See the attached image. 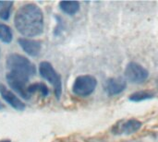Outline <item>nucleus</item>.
<instances>
[{
    "label": "nucleus",
    "mask_w": 158,
    "mask_h": 142,
    "mask_svg": "<svg viewBox=\"0 0 158 142\" xmlns=\"http://www.w3.org/2000/svg\"><path fill=\"white\" fill-rule=\"evenodd\" d=\"M13 39L12 30L6 24L0 22V41L4 43H10Z\"/></svg>",
    "instance_id": "ddd939ff"
},
{
    "label": "nucleus",
    "mask_w": 158,
    "mask_h": 142,
    "mask_svg": "<svg viewBox=\"0 0 158 142\" xmlns=\"http://www.w3.org/2000/svg\"><path fill=\"white\" fill-rule=\"evenodd\" d=\"M0 142H11L9 140H0Z\"/></svg>",
    "instance_id": "dca6fc26"
},
{
    "label": "nucleus",
    "mask_w": 158,
    "mask_h": 142,
    "mask_svg": "<svg viewBox=\"0 0 158 142\" xmlns=\"http://www.w3.org/2000/svg\"><path fill=\"white\" fill-rule=\"evenodd\" d=\"M28 91L31 95L34 94L35 92H40V94L43 97H47L49 94L48 87L44 83H42V82H36V83H32V84L29 85Z\"/></svg>",
    "instance_id": "f8f14e48"
},
{
    "label": "nucleus",
    "mask_w": 158,
    "mask_h": 142,
    "mask_svg": "<svg viewBox=\"0 0 158 142\" xmlns=\"http://www.w3.org/2000/svg\"><path fill=\"white\" fill-rule=\"evenodd\" d=\"M39 73L44 79L47 80L53 86L56 99H60L62 94V79L54 67L49 62H41L39 65Z\"/></svg>",
    "instance_id": "7ed1b4c3"
},
{
    "label": "nucleus",
    "mask_w": 158,
    "mask_h": 142,
    "mask_svg": "<svg viewBox=\"0 0 158 142\" xmlns=\"http://www.w3.org/2000/svg\"><path fill=\"white\" fill-rule=\"evenodd\" d=\"M143 124L137 119H122L117 122L112 128V133L114 135H131L136 133L141 128Z\"/></svg>",
    "instance_id": "0eeeda50"
},
{
    "label": "nucleus",
    "mask_w": 158,
    "mask_h": 142,
    "mask_svg": "<svg viewBox=\"0 0 158 142\" xmlns=\"http://www.w3.org/2000/svg\"><path fill=\"white\" fill-rule=\"evenodd\" d=\"M130 142H141V141H137V140H132V141H130Z\"/></svg>",
    "instance_id": "a211bd4d"
},
{
    "label": "nucleus",
    "mask_w": 158,
    "mask_h": 142,
    "mask_svg": "<svg viewBox=\"0 0 158 142\" xmlns=\"http://www.w3.org/2000/svg\"><path fill=\"white\" fill-rule=\"evenodd\" d=\"M1 109H3V104H2V103L0 102V110H1Z\"/></svg>",
    "instance_id": "f3484780"
},
{
    "label": "nucleus",
    "mask_w": 158,
    "mask_h": 142,
    "mask_svg": "<svg viewBox=\"0 0 158 142\" xmlns=\"http://www.w3.org/2000/svg\"><path fill=\"white\" fill-rule=\"evenodd\" d=\"M155 97V94L149 91H136L134 93H132L130 96V101L131 102H135V103H139V102H143V101H146V100H150L153 99Z\"/></svg>",
    "instance_id": "2eb2a0df"
},
{
    "label": "nucleus",
    "mask_w": 158,
    "mask_h": 142,
    "mask_svg": "<svg viewBox=\"0 0 158 142\" xmlns=\"http://www.w3.org/2000/svg\"><path fill=\"white\" fill-rule=\"evenodd\" d=\"M18 43L20 48L30 56H38L42 50V43L38 40H32L30 38H19Z\"/></svg>",
    "instance_id": "1a4fd4ad"
},
{
    "label": "nucleus",
    "mask_w": 158,
    "mask_h": 142,
    "mask_svg": "<svg viewBox=\"0 0 158 142\" xmlns=\"http://www.w3.org/2000/svg\"><path fill=\"white\" fill-rule=\"evenodd\" d=\"M6 65L9 72H13L28 79L36 74V67L32 62L27 57L19 54H10L6 61Z\"/></svg>",
    "instance_id": "f03ea898"
},
{
    "label": "nucleus",
    "mask_w": 158,
    "mask_h": 142,
    "mask_svg": "<svg viewBox=\"0 0 158 142\" xmlns=\"http://www.w3.org/2000/svg\"><path fill=\"white\" fill-rule=\"evenodd\" d=\"M16 30L25 37H36L44 31V14L42 9L33 3L21 6L14 18Z\"/></svg>",
    "instance_id": "f257e3e1"
},
{
    "label": "nucleus",
    "mask_w": 158,
    "mask_h": 142,
    "mask_svg": "<svg viewBox=\"0 0 158 142\" xmlns=\"http://www.w3.org/2000/svg\"><path fill=\"white\" fill-rule=\"evenodd\" d=\"M6 79L9 87L14 91H16L19 96H21L25 100L31 99V95L29 93L28 91L29 86H27V83L30 79L13 72H8L6 76Z\"/></svg>",
    "instance_id": "39448f33"
},
{
    "label": "nucleus",
    "mask_w": 158,
    "mask_h": 142,
    "mask_svg": "<svg viewBox=\"0 0 158 142\" xmlns=\"http://www.w3.org/2000/svg\"><path fill=\"white\" fill-rule=\"evenodd\" d=\"M60 9L68 15H75L80 10V3L77 1H61L59 2Z\"/></svg>",
    "instance_id": "9b49d317"
},
{
    "label": "nucleus",
    "mask_w": 158,
    "mask_h": 142,
    "mask_svg": "<svg viewBox=\"0 0 158 142\" xmlns=\"http://www.w3.org/2000/svg\"><path fill=\"white\" fill-rule=\"evenodd\" d=\"M124 74L129 81L137 84L143 83L149 78L148 70L142 65L135 62H131L127 65Z\"/></svg>",
    "instance_id": "423d86ee"
},
{
    "label": "nucleus",
    "mask_w": 158,
    "mask_h": 142,
    "mask_svg": "<svg viewBox=\"0 0 158 142\" xmlns=\"http://www.w3.org/2000/svg\"><path fill=\"white\" fill-rule=\"evenodd\" d=\"M97 86V80L91 75H81L76 78L72 85V91L80 97L91 95Z\"/></svg>",
    "instance_id": "20e7f679"
},
{
    "label": "nucleus",
    "mask_w": 158,
    "mask_h": 142,
    "mask_svg": "<svg viewBox=\"0 0 158 142\" xmlns=\"http://www.w3.org/2000/svg\"><path fill=\"white\" fill-rule=\"evenodd\" d=\"M126 87H127V82L121 77L108 79L105 84L106 91L110 96L120 94L121 92H123L125 91Z\"/></svg>",
    "instance_id": "9d476101"
},
{
    "label": "nucleus",
    "mask_w": 158,
    "mask_h": 142,
    "mask_svg": "<svg viewBox=\"0 0 158 142\" xmlns=\"http://www.w3.org/2000/svg\"><path fill=\"white\" fill-rule=\"evenodd\" d=\"M13 5V1H0V18L2 20L9 19Z\"/></svg>",
    "instance_id": "4468645a"
},
{
    "label": "nucleus",
    "mask_w": 158,
    "mask_h": 142,
    "mask_svg": "<svg viewBox=\"0 0 158 142\" xmlns=\"http://www.w3.org/2000/svg\"><path fill=\"white\" fill-rule=\"evenodd\" d=\"M0 95L3 100L17 111H23L25 109V103L5 85L0 84Z\"/></svg>",
    "instance_id": "6e6552de"
}]
</instances>
